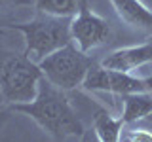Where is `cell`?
<instances>
[{
    "mask_svg": "<svg viewBox=\"0 0 152 142\" xmlns=\"http://www.w3.org/2000/svg\"><path fill=\"white\" fill-rule=\"evenodd\" d=\"M93 64L95 63L91 57L78 49L72 42L55 49L53 53H50L38 63L44 78L63 91L82 87L86 76Z\"/></svg>",
    "mask_w": 152,
    "mask_h": 142,
    "instance_id": "cell-4",
    "label": "cell"
},
{
    "mask_svg": "<svg viewBox=\"0 0 152 142\" xmlns=\"http://www.w3.org/2000/svg\"><path fill=\"white\" fill-rule=\"evenodd\" d=\"M93 131L97 135V140L101 142H120L122 129L126 127V123L122 121V117H114L110 112H107L104 108H99L93 114Z\"/></svg>",
    "mask_w": 152,
    "mask_h": 142,
    "instance_id": "cell-10",
    "label": "cell"
},
{
    "mask_svg": "<svg viewBox=\"0 0 152 142\" xmlns=\"http://www.w3.org/2000/svg\"><path fill=\"white\" fill-rule=\"evenodd\" d=\"M150 63H152V40L145 42V44L114 49L101 61L103 66L112 70H122V72H135L137 68L146 66Z\"/></svg>",
    "mask_w": 152,
    "mask_h": 142,
    "instance_id": "cell-7",
    "label": "cell"
},
{
    "mask_svg": "<svg viewBox=\"0 0 152 142\" xmlns=\"http://www.w3.org/2000/svg\"><path fill=\"white\" fill-rule=\"evenodd\" d=\"M110 34V23L91 12L88 6V0L82 4L80 12L70 19V42L84 53H89L95 47L107 44Z\"/></svg>",
    "mask_w": 152,
    "mask_h": 142,
    "instance_id": "cell-6",
    "label": "cell"
},
{
    "mask_svg": "<svg viewBox=\"0 0 152 142\" xmlns=\"http://www.w3.org/2000/svg\"><path fill=\"white\" fill-rule=\"evenodd\" d=\"M82 87L89 93H110V95H126L133 91H150L152 89V76L150 78H137L133 72L112 70L103 64H93L86 76Z\"/></svg>",
    "mask_w": 152,
    "mask_h": 142,
    "instance_id": "cell-5",
    "label": "cell"
},
{
    "mask_svg": "<svg viewBox=\"0 0 152 142\" xmlns=\"http://www.w3.org/2000/svg\"><path fill=\"white\" fill-rule=\"evenodd\" d=\"M12 110L36 121L55 140L80 138L84 135V125L65 91L50 83L46 78L40 80L38 93L32 101L12 104Z\"/></svg>",
    "mask_w": 152,
    "mask_h": 142,
    "instance_id": "cell-1",
    "label": "cell"
},
{
    "mask_svg": "<svg viewBox=\"0 0 152 142\" xmlns=\"http://www.w3.org/2000/svg\"><path fill=\"white\" fill-rule=\"evenodd\" d=\"M110 4L126 25L141 30H152V9L141 0H110Z\"/></svg>",
    "mask_w": 152,
    "mask_h": 142,
    "instance_id": "cell-8",
    "label": "cell"
},
{
    "mask_svg": "<svg viewBox=\"0 0 152 142\" xmlns=\"http://www.w3.org/2000/svg\"><path fill=\"white\" fill-rule=\"evenodd\" d=\"M0 125H2V117H0Z\"/></svg>",
    "mask_w": 152,
    "mask_h": 142,
    "instance_id": "cell-16",
    "label": "cell"
},
{
    "mask_svg": "<svg viewBox=\"0 0 152 142\" xmlns=\"http://www.w3.org/2000/svg\"><path fill=\"white\" fill-rule=\"evenodd\" d=\"M10 2H13V0H0V8H4L6 4H10Z\"/></svg>",
    "mask_w": 152,
    "mask_h": 142,
    "instance_id": "cell-14",
    "label": "cell"
},
{
    "mask_svg": "<svg viewBox=\"0 0 152 142\" xmlns=\"http://www.w3.org/2000/svg\"><path fill=\"white\" fill-rule=\"evenodd\" d=\"M8 28L19 30L25 38V53L38 64L44 57L70 42V17H55L48 13H38L27 23L6 25Z\"/></svg>",
    "mask_w": 152,
    "mask_h": 142,
    "instance_id": "cell-3",
    "label": "cell"
},
{
    "mask_svg": "<svg viewBox=\"0 0 152 142\" xmlns=\"http://www.w3.org/2000/svg\"><path fill=\"white\" fill-rule=\"evenodd\" d=\"M122 101V121L126 125L146 120L152 114V91H133L120 95Z\"/></svg>",
    "mask_w": 152,
    "mask_h": 142,
    "instance_id": "cell-9",
    "label": "cell"
},
{
    "mask_svg": "<svg viewBox=\"0 0 152 142\" xmlns=\"http://www.w3.org/2000/svg\"><path fill=\"white\" fill-rule=\"evenodd\" d=\"M120 140L122 142H152V131L142 129V127H124Z\"/></svg>",
    "mask_w": 152,
    "mask_h": 142,
    "instance_id": "cell-12",
    "label": "cell"
},
{
    "mask_svg": "<svg viewBox=\"0 0 152 142\" xmlns=\"http://www.w3.org/2000/svg\"><path fill=\"white\" fill-rule=\"evenodd\" d=\"M146 120H148V121L152 123V114H150V116H148V117H146Z\"/></svg>",
    "mask_w": 152,
    "mask_h": 142,
    "instance_id": "cell-15",
    "label": "cell"
},
{
    "mask_svg": "<svg viewBox=\"0 0 152 142\" xmlns=\"http://www.w3.org/2000/svg\"><path fill=\"white\" fill-rule=\"evenodd\" d=\"M150 64H152V63H150Z\"/></svg>",
    "mask_w": 152,
    "mask_h": 142,
    "instance_id": "cell-17",
    "label": "cell"
},
{
    "mask_svg": "<svg viewBox=\"0 0 152 142\" xmlns=\"http://www.w3.org/2000/svg\"><path fill=\"white\" fill-rule=\"evenodd\" d=\"M86 0H34L32 6L38 13H48L55 17H70L72 19L80 12Z\"/></svg>",
    "mask_w": 152,
    "mask_h": 142,
    "instance_id": "cell-11",
    "label": "cell"
},
{
    "mask_svg": "<svg viewBox=\"0 0 152 142\" xmlns=\"http://www.w3.org/2000/svg\"><path fill=\"white\" fill-rule=\"evenodd\" d=\"M15 4H34V0H13Z\"/></svg>",
    "mask_w": 152,
    "mask_h": 142,
    "instance_id": "cell-13",
    "label": "cell"
},
{
    "mask_svg": "<svg viewBox=\"0 0 152 142\" xmlns=\"http://www.w3.org/2000/svg\"><path fill=\"white\" fill-rule=\"evenodd\" d=\"M42 78L44 74L34 61L0 44V97L6 102L19 104L32 101Z\"/></svg>",
    "mask_w": 152,
    "mask_h": 142,
    "instance_id": "cell-2",
    "label": "cell"
}]
</instances>
